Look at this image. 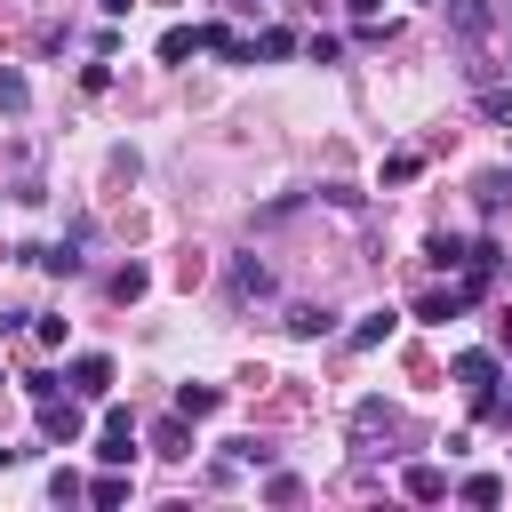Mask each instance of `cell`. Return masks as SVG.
<instances>
[{
  "instance_id": "obj_1",
  "label": "cell",
  "mask_w": 512,
  "mask_h": 512,
  "mask_svg": "<svg viewBox=\"0 0 512 512\" xmlns=\"http://www.w3.org/2000/svg\"><path fill=\"white\" fill-rule=\"evenodd\" d=\"M64 392H80V400H104V392H112V360H104V352H80V360L64 368Z\"/></svg>"
},
{
  "instance_id": "obj_2",
  "label": "cell",
  "mask_w": 512,
  "mask_h": 512,
  "mask_svg": "<svg viewBox=\"0 0 512 512\" xmlns=\"http://www.w3.org/2000/svg\"><path fill=\"white\" fill-rule=\"evenodd\" d=\"M40 440H48V448H72V440H80V408H72L64 392L40 400Z\"/></svg>"
},
{
  "instance_id": "obj_3",
  "label": "cell",
  "mask_w": 512,
  "mask_h": 512,
  "mask_svg": "<svg viewBox=\"0 0 512 512\" xmlns=\"http://www.w3.org/2000/svg\"><path fill=\"white\" fill-rule=\"evenodd\" d=\"M96 456H104V464H128V456H136V416H128V408H104V440H96Z\"/></svg>"
},
{
  "instance_id": "obj_4",
  "label": "cell",
  "mask_w": 512,
  "mask_h": 512,
  "mask_svg": "<svg viewBox=\"0 0 512 512\" xmlns=\"http://www.w3.org/2000/svg\"><path fill=\"white\" fill-rule=\"evenodd\" d=\"M472 400H488V384H496V352H456V368H448Z\"/></svg>"
},
{
  "instance_id": "obj_5",
  "label": "cell",
  "mask_w": 512,
  "mask_h": 512,
  "mask_svg": "<svg viewBox=\"0 0 512 512\" xmlns=\"http://www.w3.org/2000/svg\"><path fill=\"white\" fill-rule=\"evenodd\" d=\"M472 296H480V288H472V280H464V288H432V296H424V304H416V320H456V312H464V304H472Z\"/></svg>"
},
{
  "instance_id": "obj_6",
  "label": "cell",
  "mask_w": 512,
  "mask_h": 512,
  "mask_svg": "<svg viewBox=\"0 0 512 512\" xmlns=\"http://www.w3.org/2000/svg\"><path fill=\"white\" fill-rule=\"evenodd\" d=\"M400 488H408L416 504H440V496H448V472H440V464H408V472H400Z\"/></svg>"
},
{
  "instance_id": "obj_7",
  "label": "cell",
  "mask_w": 512,
  "mask_h": 512,
  "mask_svg": "<svg viewBox=\"0 0 512 512\" xmlns=\"http://www.w3.org/2000/svg\"><path fill=\"white\" fill-rule=\"evenodd\" d=\"M184 424H192L184 408H176V416H160V424H152V448H160V456H192V432H184Z\"/></svg>"
},
{
  "instance_id": "obj_8",
  "label": "cell",
  "mask_w": 512,
  "mask_h": 512,
  "mask_svg": "<svg viewBox=\"0 0 512 512\" xmlns=\"http://www.w3.org/2000/svg\"><path fill=\"white\" fill-rule=\"evenodd\" d=\"M392 328H400V312H360V328H352V352H376Z\"/></svg>"
},
{
  "instance_id": "obj_9",
  "label": "cell",
  "mask_w": 512,
  "mask_h": 512,
  "mask_svg": "<svg viewBox=\"0 0 512 512\" xmlns=\"http://www.w3.org/2000/svg\"><path fill=\"white\" fill-rule=\"evenodd\" d=\"M192 48H200V24H168L160 32V64H184Z\"/></svg>"
},
{
  "instance_id": "obj_10",
  "label": "cell",
  "mask_w": 512,
  "mask_h": 512,
  "mask_svg": "<svg viewBox=\"0 0 512 512\" xmlns=\"http://www.w3.org/2000/svg\"><path fill=\"white\" fill-rule=\"evenodd\" d=\"M232 296H272V272H264L256 256H240V264H232Z\"/></svg>"
},
{
  "instance_id": "obj_11",
  "label": "cell",
  "mask_w": 512,
  "mask_h": 512,
  "mask_svg": "<svg viewBox=\"0 0 512 512\" xmlns=\"http://www.w3.org/2000/svg\"><path fill=\"white\" fill-rule=\"evenodd\" d=\"M328 328H336V312H320V304H296V312H288V336H304V344L328 336Z\"/></svg>"
},
{
  "instance_id": "obj_12",
  "label": "cell",
  "mask_w": 512,
  "mask_h": 512,
  "mask_svg": "<svg viewBox=\"0 0 512 512\" xmlns=\"http://www.w3.org/2000/svg\"><path fill=\"white\" fill-rule=\"evenodd\" d=\"M176 408L200 424V416H216V408H224V392H216V384H184V392H176Z\"/></svg>"
},
{
  "instance_id": "obj_13",
  "label": "cell",
  "mask_w": 512,
  "mask_h": 512,
  "mask_svg": "<svg viewBox=\"0 0 512 512\" xmlns=\"http://www.w3.org/2000/svg\"><path fill=\"white\" fill-rule=\"evenodd\" d=\"M472 200H480V216H496V208L512 200V176H504V168H488V176L472 184Z\"/></svg>"
},
{
  "instance_id": "obj_14",
  "label": "cell",
  "mask_w": 512,
  "mask_h": 512,
  "mask_svg": "<svg viewBox=\"0 0 512 512\" xmlns=\"http://www.w3.org/2000/svg\"><path fill=\"white\" fill-rule=\"evenodd\" d=\"M32 264H40V272H56V280H72V272H80V248H72V240H56V248H40Z\"/></svg>"
},
{
  "instance_id": "obj_15",
  "label": "cell",
  "mask_w": 512,
  "mask_h": 512,
  "mask_svg": "<svg viewBox=\"0 0 512 512\" xmlns=\"http://www.w3.org/2000/svg\"><path fill=\"white\" fill-rule=\"evenodd\" d=\"M448 24L456 32H488V0H448Z\"/></svg>"
},
{
  "instance_id": "obj_16",
  "label": "cell",
  "mask_w": 512,
  "mask_h": 512,
  "mask_svg": "<svg viewBox=\"0 0 512 512\" xmlns=\"http://www.w3.org/2000/svg\"><path fill=\"white\" fill-rule=\"evenodd\" d=\"M144 288H152V272H144V264H128V272H112V296H120V304H136Z\"/></svg>"
},
{
  "instance_id": "obj_17",
  "label": "cell",
  "mask_w": 512,
  "mask_h": 512,
  "mask_svg": "<svg viewBox=\"0 0 512 512\" xmlns=\"http://www.w3.org/2000/svg\"><path fill=\"white\" fill-rule=\"evenodd\" d=\"M88 504H128V480H120V464H112L104 480H88Z\"/></svg>"
},
{
  "instance_id": "obj_18",
  "label": "cell",
  "mask_w": 512,
  "mask_h": 512,
  "mask_svg": "<svg viewBox=\"0 0 512 512\" xmlns=\"http://www.w3.org/2000/svg\"><path fill=\"white\" fill-rule=\"evenodd\" d=\"M464 504H504V480H496V472H472V480H464Z\"/></svg>"
},
{
  "instance_id": "obj_19",
  "label": "cell",
  "mask_w": 512,
  "mask_h": 512,
  "mask_svg": "<svg viewBox=\"0 0 512 512\" xmlns=\"http://www.w3.org/2000/svg\"><path fill=\"white\" fill-rule=\"evenodd\" d=\"M480 112H488L496 128H512V88H480Z\"/></svg>"
},
{
  "instance_id": "obj_20",
  "label": "cell",
  "mask_w": 512,
  "mask_h": 512,
  "mask_svg": "<svg viewBox=\"0 0 512 512\" xmlns=\"http://www.w3.org/2000/svg\"><path fill=\"white\" fill-rule=\"evenodd\" d=\"M256 56H296V32H288V24H272V32L256 40Z\"/></svg>"
},
{
  "instance_id": "obj_21",
  "label": "cell",
  "mask_w": 512,
  "mask_h": 512,
  "mask_svg": "<svg viewBox=\"0 0 512 512\" xmlns=\"http://www.w3.org/2000/svg\"><path fill=\"white\" fill-rule=\"evenodd\" d=\"M48 496H56V504H80L88 488H80V472H48Z\"/></svg>"
},
{
  "instance_id": "obj_22",
  "label": "cell",
  "mask_w": 512,
  "mask_h": 512,
  "mask_svg": "<svg viewBox=\"0 0 512 512\" xmlns=\"http://www.w3.org/2000/svg\"><path fill=\"white\" fill-rule=\"evenodd\" d=\"M264 496H272V504H296V496H304V480H296V472H272V480H264Z\"/></svg>"
},
{
  "instance_id": "obj_23",
  "label": "cell",
  "mask_w": 512,
  "mask_h": 512,
  "mask_svg": "<svg viewBox=\"0 0 512 512\" xmlns=\"http://www.w3.org/2000/svg\"><path fill=\"white\" fill-rule=\"evenodd\" d=\"M416 168H424V160H416V152H392V160H384V184H408V176H416Z\"/></svg>"
},
{
  "instance_id": "obj_24",
  "label": "cell",
  "mask_w": 512,
  "mask_h": 512,
  "mask_svg": "<svg viewBox=\"0 0 512 512\" xmlns=\"http://www.w3.org/2000/svg\"><path fill=\"white\" fill-rule=\"evenodd\" d=\"M0 104H8V112H24V80H16V72H0Z\"/></svg>"
},
{
  "instance_id": "obj_25",
  "label": "cell",
  "mask_w": 512,
  "mask_h": 512,
  "mask_svg": "<svg viewBox=\"0 0 512 512\" xmlns=\"http://www.w3.org/2000/svg\"><path fill=\"white\" fill-rule=\"evenodd\" d=\"M344 8H352L360 24H376V8H384V0H344Z\"/></svg>"
},
{
  "instance_id": "obj_26",
  "label": "cell",
  "mask_w": 512,
  "mask_h": 512,
  "mask_svg": "<svg viewBox=\"0 0 512 512\" xmlns=\"http://www.w3.org/2000/svg\"><path fill=\"white\" fill-rule=\"evenodd\" d=\"M96 8H104V16H128V8H136V0H96Z\"/></svg>"
},
{
  "instance_id": "obj_27",
  "label": "cell",
  "mask_w": 512,
  "mask_h": 512,
  "mask_svg": "<svg viewBox=\"0 0 512 512\" xmlns=\"http://www.w3.org/2000/svg\"><path fill=\"white\" fill-rule=\"evenodd\" d=\"M0 384H8V368H0Z\"/></svg>"
}]
</instances>
